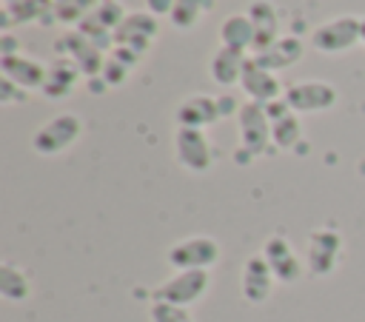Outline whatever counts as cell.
Masks as SVG:
<instances>
[{
	"instance_id": "cell-1",
	"label": "cell",
	"mask_w": 365,
	"mask_h": 322,
	"mask_svg": "<svg viewBox=\"0 0 365 322\" xmlns=\"http://www.w3.org/2000/svg\"><path fill=\"white\" fill-rule=\"evenodd\" d=\"M359 28H362V17L354 14L334 17L311 31V46L322 54H342L359 43Z\"/></svg>"
},
{
	"instance_id": "cell-2",
	"label": "cell",
	"mask_w": 365,
	"mask_h": 322,
	"mask_svg": "<svg viewBox=\"0 0 365 322\" xmlns=\"http://www.w3.org/2000/svg\"><path fill=\"white\" fill-rule=\"evenodd\" d=\"M80 131H83V123H80L77 114H57V117H51L48 123H43L34 131L31 148L37 154H43V157H54V154L66 151L68 145H74Z\"/></svg>"
},
{
	"instance_id": "cell-3",
	"label": "cell",
	"mask_w": 365,
	"mask_h": 322,
	"mask_svg": "<svg viewBox=\"0 0 365 322\" xmlns=\"http://www.w3.org/2000/svg\"><path fill=\"white\" fill-rule=\"evenodd\" d=\"M165 259L174 271H208L220 259V245L214 237H188L174 242Z\"/></svg>"
},
{
	"instance_id": "cell-4",
	"label": "cell",
	"mask_w": 365,
	"mask_h": 322,
	"mask_svg": "<svg viewBox=\"0 0 365 322\" xmlns=\"http://www.w3.org/2000/svg\"><path fill=\"white\" fill-rule=\"evenodd\" d=\"M282 100L294 114H314V111H328L336 103V88L325 80H302L285 88Z\"/></svg>"
},
{
	"instance_id": "cell-5",
	"label": "cell",
	"mask_w": 365,
	"mask_h": 322,
	"mask_svg": "<svg viewBox=\"0 0 365 322\" xmlns=\"http://www.w3.org/2000/svg\"><path fill=\"white\" fill-rule=\"evenodd\" d=\"M237 125H240V142L251 157L268 151V145H271V120L265 114V105L251 103V100L242 103V108L237 114Z\"/></svg>"
},
{
	"instance_id": "cell-6",
	"label": "cell",
	"mask_w": 365,
	"mask_h": 322,
	"mask_svg": "<svg viewBox=\"0 0 365 322\" xmlns=\"http://www.w3.org/2000/svg\"><path fill=\"white\" fill-rule=\"evenodd\" d=\"M208 282H211L208 271H177L171 279H165L154 291V302H171V305L188 308L208 291Z\"/></svg>"
},
{
	"instance_id": "cell-7",
	"label": "cell",
	"mask_w": 365,
	"mask_h": 322,
	"mask_svg": "<svg viewBox=\"0 0 365 322\" xmlns=\"http://www.w3.org/2000/svg\"><path fill=\"white\" fill-rule=\"evenodd\" d=\"M174 154L177 162L194 174H202L211 168V142L202 128H182L177 125L174 131Z\"/></svg>"
},
{
	"instance_id": "cell-8",
	"label": "cell",
	"mask_w": 365,
	"mask_h": 322,
	"mask_svg": "<svg viewBox=\"0 0 365 322\" xmlns=\"http://www.w3.org/2000/svg\"><path fill=\"white\" fill-rule=\"evenodd\" d=\"M160 31V20L151 11H131L114 31V46H125L134 54H145L151 48V40Z\"/></svg>"
},
{
	"instance_id": "cell-9",
	"label": "cell",
	"mask_w": 365,
	"mask_h": 322,
	"mask_svg": "<svg viewBox=\"0 0 365 322\" xmlns=\"http://www.w3.org/2000/svg\"><path fill=\"white\" fill-rule=\"evenodd\" d=\"M54 48L60 51V57H68L80 71H83V77H100V71H103V66H106V54L91 43V40H86L77 28L74 31H66L57 43H54Z\"/></svg>"
},
{
	"instance_id": "cell-10",
	"label": "cell",
	"mask_w": 365,
	"mask_h": 322,
	"mask_svg": "<svg viewBox=\"0 0 365 322\" xmlns=\"http://www.w3.org/2000/svg\"><path fill=\"white\" fill-rule=\"evenodd\" d=\"M339 254H342V237L331 228H319L308 237V254H305V262H308V271L317 274V276H328L336 262H339Z\"/></svg>"
},
{
	"instance_id": "cell-11",
	"label": "cell",
	"mask_w": 365,
	"mask_h": 322,
	"mask_svg": "<svg viewBox=\"0 0 365 322\" xmlns=\"http://www.w3.org/2000/svg\"><path fill=\"white\" fill-rule=\"evenodd\" d=\"M262 256H265V262L271 265V271H274V279L277 282H282V285H291V282H297L299 279V274H302V265H299V259H297V251L291 248V242L285 239V237H268L265 242H262Z\"/></svg>"
},
{
	"instance_id": "cell-12",
	"label": "cell",
	"mask_w": 365,
	"mask_h": 322,
	"mask_svg": "<svg viewBox=\"0 0 365 322\" xmlns=\"http://www.w3.org/2000/svg\"><path fill=\"white\" fill-rule=\"evenodd\" d=\"M274 282H277V279H274V271H271V265L265 262L262 254L245 259V265H242V276H240V288H242L245 302H251V305H262V302L271 296Z\"/></svg>"
},
{
	"instance_id": "cell-13",
	"label": "cell",
	"mask_w": 365,
	"mask_h": 322,
	"mask_svg": "<svg viewBox=\"0 0 365 322\" xmlns=\"http://www.w3.org/2000/svg\"><path fill=\"white\" fill-rule=\"evenodd\" d=\"M302 51H305V46H302V40L297 34H279L265 51L251 54V60L257 66H262V68H268V71L277 74V71L291 68L294 63H299L302 60Z\"/></svg>"
},
{
	"instance_id": "cell-14",
	"label": "cell",
	"mask_w": 365,
	"mask_h": 322,
	"mask_svg": "<svg viewBox=\"0 0 365 322\" xmlns=\"http://www.w3.org/2000/svg\"><path fill=\"white\" fill-rule=\"evenodd\" d=\"M240 88L245 91V97L251 103H259V105H268V103L279 100V91H282L277 74L262 68V66H257L254 60H248V66H245V71L240 77Z\"/></svg>"
},
{
	"instance_id": "cell-15",
	"label": "cell",
	"mask_w": 365,
	"mask_h": 322,
	"mask_svg": "<svg viewBox=\"0 0 365 322\" xmlns=\"http://www.w3.org/2000/svg\"><path fill=\"white\" fill-rule=\"evenodd\" d=\"M245 14H248V20L254 23V54H259V51H265L279 34V17H277V6L271 3V0H251L248 6H245Z\"/></svg>"
},
{
	"instance_id": "cell-16",
	"label": "cell",
	"mask_w": 365,
	"mask_h": 322,
	"mask_svg": "<svg viewBox=\"0 0 365 322\" xmlns=\"http://www.w3.org/2000/svg\"><path fill=\"white\" fill-rule=\"evenodd\" d=\"M0 71L11 83L23 85L26 91H34V88H43L48 66H43V63H37V60H31L20 51V54H11V57H0Z\"/></svg>"
},
{
	"instance_id": "cell-17",
	"label": "cell",
	"mask_w": 365,
	"mask_h": 322,
	"mask_svg": "<svg viewBox=\"0 0 365 322\" xmlns=\"http://www.w3.org/2000/svg\"><path fill=\"white\" fill-rule=\"evenodd\" d=\"M46 23V20H54V0H14L9 6H3L0 11V28L3 31H11L14 26H23V23Z\"/></svg>"
},
{
	"instance_id": "cell-18",
	"label": "cell",
	"mask_w": 365,
	"mask_h": 322,
	"mask_svg": "<svg viewBox=\"0 0 365 322\" xmlns=\"http://www.w3.org/2000/svg\"><path fill=\"white\" fill-rule=\"evenodd\" d=\"M248 54L245 51H240V48H228V46H220L217 51H214V57H211V63H208V71H211V80L217 83V85H234V83H240V77H242V71H245V66H248Z\"/></svg>"
},
{
	"instance_id": "cell-19",
	"label": "cell",
	"mask_w": 365,
	"mask_h": 322,
	"mask_svg": "<svg viewBox=\"0 0 365 322\" xmlns=\"http://www.w3.org/2000/svg\"><path fill=\"white\" fill-rule=\"evenodd\" d=\"M217 120H220V105H217V97H208V94H194L182 100L177 108V123L182 128H205Z\"/></svg>"
},
{
	"instance_id": "cell-20",
	"label": "cell",
	"mask_w": 365,
	"mask_h": 322,
	"mask_svg": "<svg viewBox=\"0 0 365 322\" xmlns=\"http://www.w3.org/2000/svg\"><path fill=\"white\" fill-rule=\"evenodd\" d=\"M80 77H83V71L68 57H57L54 63H48V74H46V83H43L40 91L46 97H51V100H60L77 85Z\"/></svg>"
},
{
	"instance_id": "cell-21",
	"label": "cell",
	"mask_w": 365,
	"mask_h": 322,
	"mask_svg": "<svg viewBox=\"0 0 365 322\" xmlns=\"http://www.w3.org/2000/svg\"><path fill=\"white\" fill-rule=\"evenodd\" d=\"M220 46L240 51L254 48V23L248 20V14H228L220 23Z\"/></svg>"
},
{
	"instance_id": "cell-22",
	"label": "cell",
	"mask_w": 365,
	"mask_h": 322,
	"mask_svg": "<svg viewBox=\"0 0 365 322\" xmlns=\"http://www.w3.org/2000/svg\"><path fill=\"white\" fill-rule=\"evenodd\" d=\"M29 279L20 268H14L11 262H3L0 265V296L9 299V302H20L29 296Z\"/></svg>"
},
{
	"instance_id": "cell-23",
	"label": "cell",
	"mask_w": 365,
	"mask_h": 322,
	"mask_svg": "<svg viewBox=\"0 0 365 322\" xmlns=\"http://www.w3.org/2000/svg\"><path fill=\"white\" fill-rule=\"evenodd\" d=\"M97 6L100 0H54V20L66 26H80Z\"/></svg>"
},
{
	"instance_id": "cell-24",
	"label": "cell",
	"mask_w": 365,
	"mask_h": 322,
	"mask_svg": "<svg viewBox=\"0 0 365 322\" xmlns=\"http://www.w3.org/2000/svg\"><path fill=\"white\" fill-rule=\"evenodd\" d=\"M299 134H302V125H299V117H297L294 111L271 123V142H274L277 148H291V145H297Z\"/></svg>"
},
{
	"instance_id": "cell-25",
	"label": "cell",
	"mask_w": 365,
	"mask_h": 322,
	"mask_svg": "<svg viewBox=\"0 0 365 322\" xmlns=\"http://www.w3.org/2000/svg\"><path fill=\"white\" fill-rule=\"evenodd\" d=\"M77 31H80L86 40H91V43H94V46H97L103 54H108V51L114 48V31H111L108 26H103V23H100L94 14H88V17H86V20L77 26Z\"/></svg>"
},
{
	"instance_id": "cell-26",
	"label": "cell",
	"mask_w": 365,
	"mask_h": 322,
	"mask_svg": "<svg viewBox=\"0 0 365 322\" xmlns=\"http://www.w3.org/2000/svg\"><path fill=\"white\" fill-rule=\"evenodd\" d=\"M148 316H151V322H194L188 308L171 305V302H151Z\"/></svg>"
},
{
	"instance_id": "cell-27",
	"label": "cell",
	"mask_w": 365,
	"mask_h": 322,
	"mask_svg": "<svg viewBox=\"0 0 365 322\" xmlns=\"http://www.w3.org/2000/svg\"><path fill=\"white\" fill-rule=\"evenodd\" d=\"M103 26H108L111 31H117V26L125 20V9L120 0H100V6L91 11Z\"/></svg>"
},
{
	"instance_id": "cell-28",
	"label": "cell",
	"mask_w": 365,
	"mask_h": 322,
	"mask_svg": "<svg viewBox=\"0 0 365 322\" xmlns=\"http://www.w3.org/2000/svg\"><path fill=\"white\" fill-rule=\"evenodd\" d=\"M202 17V9H197V6H191V3H185V0H177V6H174V11H171V26L174 28H180V31H188L191 26H197V20Z\"/></svg>"
},
{
	"instance_id": "cell-29",
	"label": "cell",
	"mask_w": 365,
	"mask_h": 322,
	"mask_svg": "<svg viewBox=\"0 0 365 322\" xmlns=\"http://www.w3.org/2000/svg\"><path fill=\"white\" fill-rule=\"evenodd\" d=\"M29 91L17 83H11L9 77H0V103H26Z\"/></svg>"
},
{
	"instance_id": "cell-30",
	"label": "cell",
	"mask_w": 365,
	"mask_h": 322,
	"mask_svg": "<svg viewBox=\"0 0 365 322\" xmlns=\"http://www.w3.org/2000/svg\"><path fill=\"white\" fill-rule=\"evenodd\" d=\"M177 0H145V11H151L154 17H171Z\"/></svg>"
},
{
	"instance_id": "cell-31",
	"label": "cell",
	"mask_w": 365,
	"mask_h": 322,
	"mask_svg": "<svg viewBox=\"0 0 365 322\" xmlns=\"http://www.w3.org/2000/svg\"><path fill=\"white\" fill-rule=\"evenodd\" d=\"M11 54H20L17 51V40L11 31H3L0 34V57H11Z\"/></svg>"
},
{
	"instance_id": "cell-32",
	"label": "cell",
	"mask_w": 365,
	"mask_h": 322,
	"mask_svg": "<svg viewBox=\"0 0 365 322\" xmlns=\"http://www.w3.org/2000/svg\"><path fill=\"white\" fill-rule=\"evenodd\" d=\"M217 105H220V117H228V114H240V108L242 105H237V97H231V94H222V97H217Z\"/></svg>"
},
{
	"instance_id": "cell-33",
	"label": "cell",
	"mask_w": 365,
	"mask_h": 322,
	"mask_svg": "<svg viewBox=\"0 0 365 322\" xmlns=\"http://www.w3.org/2000/svg\"><path fill=\"white\" fill-rule=\"evenodd\" d=\"M185 3H191V6H197L202 11H211L214 9V0H185Z\"/></svg>"
},
{
	"instance_id": "cell-34",
	"label": "cell",
	"mask_w": 365,
	"mask_h": 322,
	"mask_svg": "<svg viewBox=\"0 0 365 322\" xmlns=\"http://www.w3.org/2000/svg\"><path fill=\"white\" fill-rule=\"evenodd\" d=\"M359 43L365 46V17H362V28H359Z\"/></svg>"
},
{
	"instance_id": "cell-35",
	"label": "cell",
	"mask_w": 365,
	"mask_h": 322,
	"mask_svg": "<svg viewBox=\"0 0 365 322\" xmlns=\"http://www.w3.org/2000/svg\"><path fill=\"white\" fill-rule=\"evenodd\" d=\"M9 3H14V0H3V6H9Z\"/></svg>"
}]
</instances>
